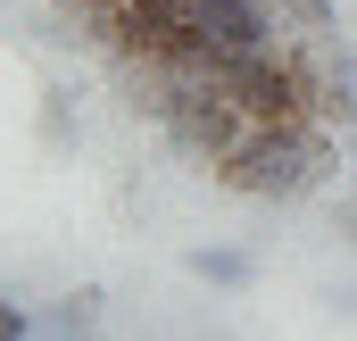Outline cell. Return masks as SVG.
<instances>
[{
	"label": "cell",
	"mask_w": 357,
	"mask_h": 341,
	"mask_svg": "<svg viewBox=\"0 0 357 341\" xmlns=\"http://www.w3.org/2000/svg\"><path fill=\"white\" fill-rule=\"evenodd\" d=\"M0 341H33V317H25L17 300H0Z\"/></svg>",
	"instance_id": "5b68a950"
},
{
	"label": "cell",
	"mask_w": 357,
	"mask_h": 341,
	"mask_svg": "<svg viewBox=\"0 0 357 341\" xmlns=\"http://www.w3.org/2000/svg\"><path fill=\"white\" fill-rule=\"evenodd\" d=\"M199 42L216 59H250V50H274V0H183Z\"/></svg>",
	"instance_id": "7a4b0ae2"
},
{
	"label": "cell",
	"mask_w": 357,
	"mask_h": 341,
	"mask_svg": "<svg viewBox=\"0 0 357 341\" xmlns=\"http://www.w3.org/2000/svg\"><path fill=\"white\" fill-rule=\"evenodd\" d=\"M91 325H100V291H75L33 325V341H91Z\"/></svg>",
	"instance_id": "277c9868"
},
{
	"label": "cell",
	"mask_w": 357,
	"mask_h": 341,
	"mask_svg": "<svg viewBox=\"0 0 357 341\" xmlns=\"http://www.w3.org/2000/svg\"><path fill=\"white\" fill-rule=\"evenodd\" d=\"M333 167V133L324 125H250L241 133V150L216 167L225 191H241V200H299V191H316Z\"/></svg>",
	"instance_id": "6da1fadb"
},
{
	"label": "cell",
	"mask_w": 357,
	"mask_h": 341,
	"mask_svg": "<svg viewBox=\"0 0 357 341\" xmlns=\"http://www.w3.org/2000/svg\"><path fill=\"white\" fill-rule=\"evenodd\" d=\"M183 266H191L208 291H250V275H258V258H250V250H225V242H199Z\"/></svg>",
	"instance_id": "3957f363"
},
{
	"label": "cell",
	"mask_w": 357,
	"mask_h": 341,
	"mask_svg": "<svg viewBox=\"0 0 357 341\" xmlns=\"http://www.w3.org/2000/svg\"><path fill=\"white\" fill-rule=\"evenodd\" d=\"M349 142H357V125H349Z\"/></svg>",
	"instance_id": "52a82bcc"
},
{
	"label": "cell",
	"mask_w": 357,
	"mask_h": 341,
	"mask_svg": "<svg viewBox=\"0 0 357 341\" xmlns=\"http://www.w3.org/2000/svg\"><path fill=\"white\" fill-rule=\"evenodd\" d=\"M341 67H349V84H357V59H341Z\"/></svg>",
	"instance_id": "8992f818"
}]
</instances>
